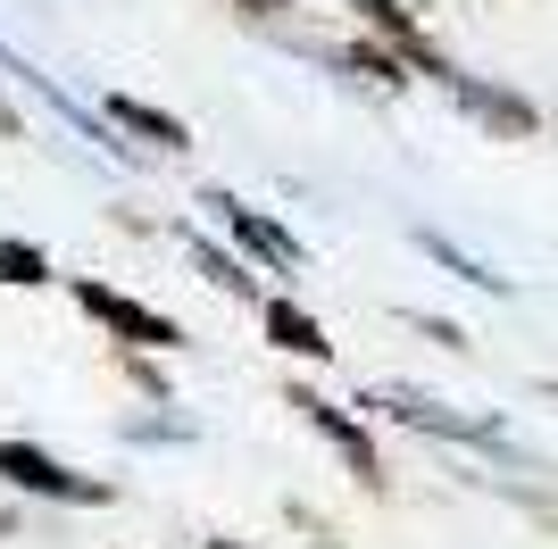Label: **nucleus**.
Here are the masks:
<instances>
[{
  "instance_id": "obj_8",
  "label": "nucleus",
  "mask_w": 558,
  "mask_h": 549,
  "mask_svg": "<svg viewBox=\"0 0 558 549\" xmlns=\"http://www.w3.org/2000/svg\"><path fill=\"white\" fill-rule=\"evenodd\" d=\"M209 549H233V541H209Z\"/></svg>"
},
{
  "instance_id": "obj_1",
  "label": "nucleus",
  "mask_w": 558,
  "mask_h": 549,
  "mask_svg": "<svg viewBox=\"0 0 558 549\" xmlns=\"http://www.w3.org/2000/svg\"><path fill=\"white\" fill-rule=\"evenodd\" d=\"M75 300L93 308L109 333H125V342H142V350H175L184 333L159 317V308H142V300H125V292H109V283H75Z\"/></svg>"
},
{
  "instance_id": "obj_4",
  "label": "nucleus",
  "mask_w": 558,
  "mask_h": 549,
  "mask_svg": "<svg viewBox=\"0 0 558 549\" xmlns=\"http://www.w3.org/2000/svg\"><path fill=\"white\" fill-rule=\"evenodd\" d=\"M267 333H276L283 350H301V358H326V333H317V317H301V308H292V300H267Z\"/></svg>"
},
{
  "instance_id": "obj_2",
  "label": "nucleus",
  "mask_w": 558,
  "mask_h": 549,
  "mask_svg": "<svg viewBox=\"0 0 558 549\" xmlns=\"http://www.w3.org/2000/svg\"><path fill=\"white\" fill-rule=\"evenodd\" d=\"M0 475H9V483H25V491H43V500H109L100 483L68 475V466H59V457H43L34 441H0Z\"/></svg>"
},
{
  "instance_id": "obj_5",
  "label": "nucleus",
  "mask_w": 558,
  "mask_h": 549,
  "mask_svg": "<svg viewBox=\"0 0 558 549\" xmlns=\"http://www.w3.org/2000/svg\"><path fill=\"white\" fill-rule=\"evenodd\" d=\"M117 125H125V134H142V142H159V150H184V125H175V117L167 109H150V100H117Z\"/></svg>"
},
{
  "instance_id": "obj_6",
  "label": "nucleus",
  "mask_w": 558,
  "mask_h": 549,
  "mask_svg": "<svg viewBox=\"0 0 558 549\" xmlns=\"http://www.w3.org/2000/svg\"><path fill=\"white\" fill-rule=\"evenodd\" d=\"M301 408L317 416V425H326L333 441H342V457H350V466H359V475H375V450H367V434H359V425H342V416H333L326 400H301Z\"/></svg>"
},
{
  "instance_id": "obj_7",
  "label": "nucleus",
  "mask_w": 558,
  "mask_h": 549,
  "mask_svg": "<svg viewBox=\"0 0 558 549\" xmlns=\"http://www.w3.org/2000/svg\"><path fill=\"white\" fill-rule=\"evenodd\" d=\"M0 274H9V283H43V251H25V242H0Z\"/></svg>"
},
{
  "instance_id": "obj_3",
  "label": "nucleus",
  "mask_w": 558,
  "mask_h": 549,
  "mask_svg": "<svg viewBox=\"0 0 558 549\" xmlns=\"http://www.w3.org/2000/svg\"><path fill=\"white\" fill-rule=\"evenodd\" d=\"M233 208V200H226ZM233 233H242V251H258V258H276V267H301V242L283 225H267V217H251V208H233Z\"/></svg>"
}]
</instances>
